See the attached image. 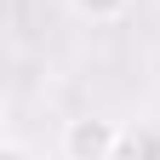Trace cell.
I'll use <instances>...</instances> for the list:
<instances>
[{
    "mask_svg": "<svg viewBox=\"0 0 160 160\" xmlns=\"http://www.w3.org/2000/svg\"><path fill=\"white\" fill-rule=\"evenodd\" d=\"M69 12L80 23H92V29H109V23H120L132 12V0H69Z\"/></svg>",
    "mask_w": 160,
    "mask_h": 160,
    "instance_id": "obj_2",
    "label": "cell"
},
{
    "mask_svg": "<svg viewBox=\"0 0 160 160\" xmlns=\"http://www.w3.org/2000/svg\"><path fill=\"white\" fill-rule=\"evenodd\" d=\"M57 149H63V160H120L126 132L109 114H74L63 126V137H57Z\"/></svg>",
    "mask_w": 160,
    "mask_h": 160,
    "instance_id": "obj_1",
    "label": "cell"
},
{
    "mask_svg": "<svg viewBox=\"0 0 160 160\" xmlns=\"http://www.w3.org/2000/svg\"><path fill=\"white\" fill-rule=\"evenodd\" d=\"M0 160H34V149L17 143V137H6V143H0Z\"/></svg>",
    "mask_w": 160,
    "mask_h": 160,
    "instance_id": "obj_3",
    "label": "cell"
}]
</instances>
